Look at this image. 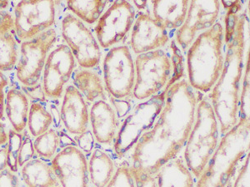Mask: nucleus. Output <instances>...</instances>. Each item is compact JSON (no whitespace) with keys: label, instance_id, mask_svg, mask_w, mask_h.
<instances>
[{"label":"nucleus","instance_id":"ea45409f","mask_svg":"<svg viewBox=\"0 0 250 187\" xmlns=\"http://www.w3.org/2000/svg\"><path fill=\"white\" fill-rule=\"evenodd\" d=\"M8 167V148L0 149V171L6 169Z\"/></svg>","mask_w":250,"mask_h":187},{"label":"nucleus","instance_id":"dca6fc26","mask_svg":"<svg viewBox=\"0 0 250 187\" xmlns=\"http://www.w3.org/2000/svg\"><path fill=\"white\" fill-rule=\"evenodd\" d=\"M169 41V35L160 23L149 14L140 13L134 22L131 34V48L134 54L154 51L165 47Z\"/></svg>","mask_w":250,"mask_h":187},{"label":"nucleus","instance_id":"f704fd0d","mask_svg":"<svg viewBox=\"0 0 250 187\" xmlns=\"http://www.w3.org/2000/svg\"><path fill=\"white\" fill-rule=\"evenodd\" d=\"M80 150L86 153L91 152L94 147V135L90 131H86L83 133L80 134L76 138Z\"/></svg>","mask_w":250,"mask_h":187},{"label":"nucleus","instance_id":"c03bdc74","mask_svg":"<svg viewBox=\"0 0 250 187\" xmlns=\"http://www.w3.org/2000/svg\"><path fill=\"white\" fill-rule=\"evenodd\" d=\"M9 6V2L8 1H0V12L3 9H6Z\"/></svg>","mask_w":250,"mask_h":187},{"label":"nucleus","instance_id":"b1692460","mask_svg":"<svg viewBox=\"0 0 250 187\" xmlns=\"http://www.w3.org/2000/svg\"><path fill=\"white\" fill-rule=\"evenodd\" d=\"M88 175L96 187H106L114 175V163L105 151L96 149L93 151L88 165Z\"/></svg>","mask_w":250,"mask_h":187},{"label":"nucleus","instance_id":"39448f33","mask_svg":"<svg viewBox=\"0 0 250 187\" xmlns=\"http://www.w3.org/2000/svg\"><path fill=\"white\" fill-rule=\"evenodd\" d=\"M219 142V125L213 107L207 98L199 101L195 122L185 146L187 168L199 178L205 170Z\"/></svg>","mask_w":250,"mask_h":187},{"label":"nucleus","instance_id":"f03ea898","mask_svg":"<svg viewBox=\"0 0 250 187\" xmlns=\"http://www.w3.org/2000/svg\"><path fill=\"white\" fill-rule=\"evenodd\" d=\"M246 13L239 17L235 32L227 43L224 67L210 95L212 107L223 135L239 122L244 58L246 48Z\"/></svg>","mask_w":250,"mask_h":187},{"label":"nucleus","instance_id":"72a5a7b5","mask_svg":"<svg viewBox=\"0 0 250 187\" xmlns=\"http://www.w3.org/2000/svg\"><path fill=\"white\" fill-rule=\"evenodd\" d=\"M233 187H250V156H247L237 173Z\"/></svg>","mask_w":250,"mask_h":187},{"label":"nucleus","instance_id":"7c9ffc66","mask_svg":"<svg viewBox=\"0 0 250 187\" xmlns=\"http://www.w3.org/2000/svg\"><path fill=\"white\" fill-rule=\"evenodd\" d=\"M106 187H136L130 167L126 163L121 165Z\"/></svg>","mask_w":250,"mask_h":187},{"label":"nucleus","instance_id":"c85d7f7f","mask_svg":"<svg viewBox=\"0 0 250 187\" xmlns=\"http://www.w3.org/2000/svg\"><path fill=\"white\" fill-rule=\"evenodd\" d=\"M245 75L242 82L241 91L239 96V119L250 122V54H248Z\"/></svg>","mask_w":250,"mask_h":187},{"label":"nucleus","instance_id":"a211bd4d","mask_svg":"<svg viewBox=\"0 0 250 187\" xmlns=\"http://www.w3.org/2000/svg\"><path fill=\"white\" fill-rule=\"evenodd\" d=\"M89 118L97 142L110 144L117 135L118 121L114 108L104 100H99L92 106Z\"/></svg>","mask_w":250,"mask_h":187},{"label":"nucleus","instance_id":"e433bc0d","mask_svg":"<svg viewBox=\"0 0 250 187\" xmlns=\"http://www.w3.org/2000/svg\"><path fill=\"white\" fill-rule=\"evenodd\" d=\"M9 84V81L5 75L0 71V119H2L5 108V98H4V88Z\"/></svg>","mask_w":250,"mask_h":187},{"label":"nucleus","instance_id":"a19ab883","mask_svg":"<svg viewBox=\"0 0 250 187\" xmlns=\"http://www.w3.org/2000/svg\"><path fill=\"white\" fill-rule=\"evenodd\" d=\"M114 107L116 108L117 112L120 116H125L126 112H128V109L129 108L128 102L124 101H116L114 102Z\"/></svg>","mask_w":250,"mask_h":187},{"label":"nucleus","instance_id":"2f4dec72","mask_svg":"<svg viewBox=\"0 0 250 187\" xmlns=\"http://www.w3.org/2000/svg\"><path fill=\"white\" fill-rule=\"evenodd\" d=\"M228 8L227 16H226V35H225V42L226 43L230 41L231 38L235 32L236 24L238 22L239 16L237 13L241 9V3L239 0L235 2H229V4L225 5Z\"/></svg>","mask_w":250,"mask_h":187},{"label":"nucleus","instance_id":"c756f323","mask_svg":"<svg viewBox=\"0 0 250 187\" xmlns=\"http://www.w3.org/2000/svg\"><path fill=\"white\" fill-rule=\"evenodd\" d=\"M23 142L22 134L15 131L14 129L9 131V142L7 143L8 148V167L13 172L18 171V159L20 149Z\"/></svg>","mask_w":250,"mask_h":187},{"label":"nucleus","instance_id":"412c9836","mask_svg":"<svg viewBox=\"0 0 250 187\" xmlns=\"http://www.w3.org/2000/svg\"><path fill=\"white\" fill-rule=\"evenodd\" d=\"M157 187H193V176L182 159L173 158L163 165L155 175Z\"/></svg>","mask_w":250,"mask_h":187},{"label":"nucleus","instance_id":"37998d69","mask_svg":"<svg viewBox=\"0 0 250 187\" xmlns=\"http://www.w3.org/2000/svg\"><path fill=\"white\" fill-rule=\"evenodd\" d=\"M147 1H134V5L139 9H144L147 6Z\"/></svg>","mask_w":250,"mask_h":187},{"label":"nucleus","instance_id":"cd10ccee","mask_svg":"<svg viewBox=\"0 0 250 187\" xmlns=\"http://www.w3.org/2000/svg\"><path fill=\"white\" fill-rule=\"evenodd\" d=\"M60 146V136L54 129H48L44 133L37 136L34 142L35 152L45 159L53 158Z\"/></svg>","mask_w":250,"mask_h":187},{"label":"nucleus","instance_id":"c9c22d12","mask_svg":"<svg viewBox=\"0 0 250 187\" xmlns=\"http://www.w3.org/2000/svg\"><path fill=\"white\" fill-rule=\"evenodd\" d=\"M9 169L0 171V187H19V178Z\"/></svg>","mask_w":250,"mask_h":187},{"label":"nucleus","instance_id":"6ab92c4d","mask_svg":"<svg viewBox=\"0 0 250 187\" xmlns=\"http://www.w3.org/2000/svg\"><path fill=\"white\" fill-rule=\"evenodd\" d=\"M17 38L14 18L8 12H0V71H10L17 64Z\"/></svg>","mask_w":250,"mask_h":187},{"label":"nucleus","instance_id":"f257e3e1","mask_svg":"<svg viewBox=\"0 0 250 187\" xmlns=\"http://www.w3.org/2000/svg\"><path fill=\"white\" fill-rule=\"evenodd\" d=\"M199 102L195 89L187 80L168 87L156 122L134 147L130 167L134 180L155 176L163 165L176 157L193 128Z\"/></svg>","mask_w":250,"mask_h":187},{"label":"nucleus","instance_id":"f8f14e48","mask_svg":"<svg viewBox=\"0 0 250 187\" xmlns=\"http://www.w3.org/2000/svg\"><path fill=\"white\" fill-rule=\"evenodd\" d=\"M135 9L125 0H116L100 18L95 34L100 46L108 48L122 41L135 21Z\"/></svg>","mask_w":250,"mask_h":187},{"label":"nucleus","instance_id":"1a4fd4ad","mask_svg":"<svg viewBox=\"0 0 250 187\" xmlns=\"http://www.w3.org/2000/svg\"><path fill=\"white\" fill-rule=\"evenodd\" d=\"M104 77L108 93L117 99L133 94L135 84V66L127 46L111 48L104 60Z\"/></svg>","mask_w":250,"mask_h":187},{"label":"nucleus","instance_id":"2eb2a0df","mask_svg":"<svg viewBox=\"0 0 250 187\" xmlns=\"http://www.w3.org/2000/svg\"><path fill=\"white\" fill-rule=\"evenodd\" d=\"M51 167L62 187H88L85 156L74 145L67 146L52 160Z\"/></svg>","mask_w":250,"mask_h":187},{"label":"nucleus","instance_id":"423d86ee","mask_svg":"<svg viewBox=\"0 0 250 187\" xmlns=\"http://www.w3.org/2000/svg\"><path fill=\"white\" fill-rule=\"evenodd\" d=\"M167 91L166 88L162 93L141 102L125 118L114 142V150L120 157L128 153L140 137L153 128L165 105Z\"/></svg>","mask_w":250,"mask_h":187},{"label":"nucleus","instance_id":"a878e982","mask_svg":"<svg viewBox=\"0 0 250 187\" xmlns=\"http://www.w3.org/2000/svg\"><path fill=\"white\" fill-rule=\"evenodd\" d=\"M107 5L105 0H94V1H68L67 6L70 11L76 15L79 19L85 23L93 24L97 20L100 19Z\"/></svg>","mask_w":250,"mask_h":187},{"label":"nucleus","instance_id":"aec40b11","mask_svg":"<svg viewBox=\"0 0 250 187\" xmlns=\"http://www.w3.org/2000/svg\"><path fill=\"white\" fill-rule=\"evenodd\" d=\"M154 19L165 29H179L187 16L189 1H152Z\"/></svg>","mask_w":250,"mask_h":187},{"label":"nucleus","instance_id":"4be33fe9","mask_svg":"<svg viewBox=\"0 0 250 187\" xmlns=\"http://www.w3.org/2000/svg\"><path fill=\"white\" fill-rule=\"evenodd\" d=\"M5 112L14 130L21 133L28 123L29 105L27 96L22 92L12 88L7 93Z\"/></svg>","mask_w":250,"mask_h":187},{"label":"nucleus","instance_id":"5701e85b","mask_svg":"<svg viewBox=\"0 0 250 187\" xmlns=\"http://www.w3.org/2000/svg\"><path fill=\"white\" fill-rule=\"evenodd\" d=\"M22 178L27 187H57L58 179L53 168L40 159H32L22 168Z\"/></svg>","mask_w":250,"mask_h":187},{"label":"nucleus","instance_id":"20e7f679","mask_svg":"<svg viewBox=\"0 0 250 187\" xmlns=\"http://www.w3.org/2000/svg\"><path fill=\"white\" fill-rule=\"evenodd\" d=\"M224 37V27L218 22L199 34L188 48V75L193 89L207 93L215 85L225 62Z\"/></svg>","mask_w":250,"mask_h":187},{"label":"nucleus","instance_id":"4468645a","mask_svg":"<svg viewBox=\"0 0 250 187\" xmlns=\"http://www.w3.org/2000/svg\"><path fill=\"white\" fill-rule=\"evenodd\" d=\"M75 58L66 44H60L48 54L43 74V89L46 96L59 98L75 68Z\"/></svg>","mask_w":250,"mask_h":187},{"label":"nucleus","instance_id":"58836bf2","mask_svg":"<svg viewBox=\"0 0 250 187\" xmlns=\"http://www.w3.org/2000/svg\"><path fill=\"white\" fill-rule=\"evenodd\" d=\"M40 88V86L38 88L34 86V91L33 88H30V87L27 88V94H29V96H31L32 98H34V99L39 100V101L44 100V92L42 91Z\"/></svg>","mask_w":250,"mask_h":187},{"label":"nucleus","instance_id":"a18cd8bd","mask_svg":"<svg viewBox=\"0 0 250 187\" xmlns=\"http://www.w3.org/2000/svg\"></svg>","mask_w":250,"mask_h":187},{"label":"nucleus","instance_id":"9b49d317","mask_svg":"<svg viewBox=\"0 0 250 187\" xmlns=\"http://www.w3.org/2000/svg\"><path fill=\"white\" fill-rule=\"evenodd\" d=\"M62 36L80 67L88 69L100 63L101 50L94 34L74 15L62 20Z\"/></svg>","mask_w":250,"mask_h":187},{"label":"nucleus","instance_id":"0eeeda50","mask_svg":"<svg viewBox=\"0 0 250 187\" xmlns=\"http://www.w3.org/2000/svg\"><path fill=\"white\" fill-rule=\"evenodd\" d=\"M134 96L145 100L156 95L171 77L172 64L168 54L162 49L139 54L135 62Z\"/></svg>","mask_w":250,"mask_h":187},{"label":"nucleus","instance_id":"7ed1b4c3","mask_svg":"<svg viewBox=\"0 0 250 187\" xmlns=\"http://www.w3.org/2000/svg\"><path fill=\"white\" fill-rule=\"evenodd\" d=\"M250 122L239 119L224 137L199 177L197 187H228L250 156Z\"/></svg>","mask_w":250,"mask_h":187},{"label":"nucleus","instance_id":"f3484780","mask_svg":"<svg viewBox=\"0 0 250 187\" xmlns=\"http://www.w3.org/2000/svg\"><path fill=\"white\" fill-rule=\"evenodd\" d=\"M61 119L69 133L79 136L88 130V105L75 86H68L65 89L61 106Z\"/></svg>","mask_w":250,"mask_h":187},{"label":"nucleus","instance_id":"9d476101","mask_svg":"<svg viewBox=\"0 0 250 187\" xmlns=\"http://www.w3.org/2000/svg\"><path fill=\"white\" fill-rule=\"evenodd\" d=\"M55 16L54 1H20L14 19L18 39L24 42L47 31L54 25Z\"/></svg>","mask_w":250,"mask_h":187},{"label":"nucleus","instance_id":"393cba45","mask_svg":"<svg viewBox=\"0 0 250 187\" xmlns=\"http://www.w3.org/2000/svg\"><path fill=\"white\" fill-rule=\"evenodd\" d=\"M74 83L83 96L90 102H94L100 97H104L102 79L95 72L85 68L78 70L74 74Z\"/></svg>","mask_w":250,"mask_h":187},{"label":"nucleus","instance_id":"6e6552de","mask_svg":"<svg viewBox=\"0 0 250 187\" xmlns=\"http://www.w3.org/2000/svg\"><path fill=\"white\" fill-rule=\"evenodd\" d=\"M56 39L57 33L54 29H49L33 39L21 43L16 76L23 85L26 87L37 85L44 68L47 55Z\"/></svg>","mask_w":250,"mask_h":187},{"label":"nucleus","instance_id":"ddd939ff","mask_svg":"<svg viewBox=\"0 0 250 187\" xmlns=\"http://www.w3.org/2000/svg\"><path fill=\"white\" fill-rule=\"evenodd\" d=\"M220 6L221 2L218 0L189 1L186 19L175 34L177 43L183 51H187L200 32L206 31L215 23Z\"/></svg>","mask_w":250,"mask_h":187},{"label":"nucleus","instance_id":"79ce46f5","mask_svg":"<svg viewBox=\"0 0 250 187\" xmlns=\"http://www.w3.org/2000/svg\"><path fill=\"white\" fill-rule=\"evenodd\" d=\"M9 142V134H7L5 126L3 122H0V146L5 145Z\"/></svg>","mask_w":250,"mask_h":187},{"label":"nucleus","instance_id":"473e14b6","mask_svg":"<svg viewBox=\"0 0 250 187\" xmlns=\"http://www.w3.org/2000/svg\"><path fill=\"white\" fill-rule=\"evenodd\" d=\"M34 154H35V150H34L33 141L29 136L26 135L23 138V142H22L19 159H18V165L20 167H23V165L32 160Z\"/></svg>","mask_w":250,"mask_h":187},{"label":"nucleus","instance_id":"bb28decb","mask_svg":"<svg viewBox=\"0 0 250 187\" xmlns=\"http://www.w3.org/2000/svg\"><path fill=\"white\" fill-rule=\"evenodd\" d=\"M53 123L51 113L40 102H33L29 107L28 125L34 136H40L49 129Z\"/></svg>","mask_w":250,"mask_h":187},{"label":"nucleus","instance_id":"4c0bfd02","mask_svg":"<svg viewBox=\"0 0 250 187\" xmlns=\"http://www.w3.org/2000/svg\"><path fill=\"white\" fill-rule=\"evenodd\" d=\"M136 187H157L155 176H149L145 178L134 180Z\"/></svg>","mask_w":250,"mask_h":187}]
</instances>
